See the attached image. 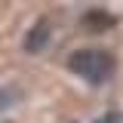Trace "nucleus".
<instances>
[{
    "instance_id": "obj_3",
    "label": "nucleus",
    "mask_w": 123,
    "mask_h": 123,
    "mask_svg": "<svg viewBox=\"0 0 123 123\" xmlns=\"http://www.w3.org/2000/svg\"><path fill=\"white\" fill-rule=\"evenodd\" d=\"M98 123H120V117H117V114L111 111V114H105V117H102V120H98Z\"/></svg>"
},
{
    "instance_id": "obj_1",
    "label": "nucleus",
    "mask_w": 123,
    "mask_h": 123,
    "mask_svg": "<svg viewBox=\"0 0 123 123\" xmlns=\"http://www.w3.org/2000/svg\"><path fill=\"white\" fill-rule=\"evenodd\" d=\"M68 68L77 77H83L86 83L102 86L114 74V55L105 52V49H98V46H83V49H74L68 55Z\"/></svg>"
},
{
    "instance_id": "obj_2",
    "label": "nucleus",
    "mask_w": 123,
    "mask_h": 123,
    "mask_svg": "<svg viewBox=\"0 0 123 123\" xmlns=\"http://www.w3.org/2000/svg\"><path fill=\"white\" fill-rule=\"evenodd\" d=\"M46 34H49V25H46V22H40V25H37V28L28 34V40H25V49H28V52H37V49H43V46H46V40H49Z\"/></svg>"
}]
</instances>
